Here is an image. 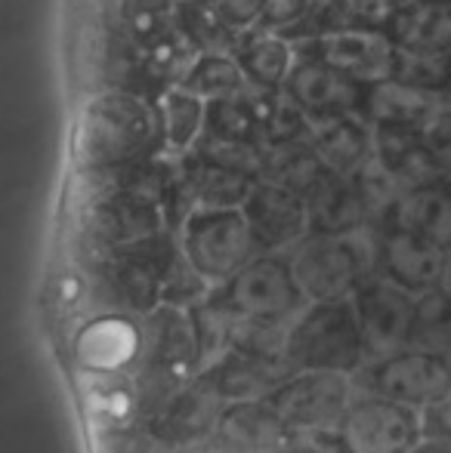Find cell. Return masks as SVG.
<instances>
[{
    "label": "cell",
    "instance_id": "1",
    "mask_svg": "<svg viewBox=\"0 0 451 453\" xmlns=\"http://www.w3.org/2000/svg\"><path fill=\"white\" fill-rule=\"evenodd\" d=\"M155 111L127 93H105L87 102L74 127V161L90 173L133 167L158 149Z\"/></svg>",
    "mask_w": 451,
    "mask_h": 453
},
{
    "label": "cell",
    "instance_id": "2",
    "mask_svg": "<svg viewBox=\"0 0 451 453\" xmlns=\"http://www.w3.org/2000/svg\"><path fill=\"white\" fill-rule=\"evenodd\" d=\"M183 247L170 234L133 241V244L99 250L93 265V290L105 311L139 315L164 303V284L180 259Z\"/></svg>",
    "mask_w": 451,
    "mask_h": 453
},
{
    "label": "cell",
    "instance_id": "3",
    "mask_svg": "<svg viewBox=\"0 0 451 453\" xmlns=\"http://www.w3.org/2000/svg\"><path fill=\"white\" fill-rule=\"evenodd\" d=\"M288 259L309 303L349 299L377 269V228L362 226L346 234L307 232L291 247Z\"/></svg>",
    "mask_w": 451,
    "mask_h": 453
},
{
    "label": "cell",
    "instance_id": "4",
    "mask_svg": "<svg viewBox=\"0 0 451 453\" xmlns=\"http://www.w3.org/2000/svg\"><path fill=\"white\" fill-rule=\"evenodd\" d=\"M207 296L235 321L272 324V327H291L294 318L309 305L307 293L294 278L291 259L282 253H257L232 278L211 287Z\"/></svg>",
    "mask_w": 451,
    "mask_h": 453
},
{
    "label": "cell",
    "instance_id": "5",
    "mask_svg": "<svg viewBox=\"0 0 451 453\" xmlns=\"http://www.w3.org/2000/svg\"><path fill=\"white\" fill-rule=\"evenodd\" d=\"M284 355L294 370H334L355 376L365 367V342L353 299L309 303L288 327Z\"/></svg>",
    "mask_w": 451,
    "mask_h": 453
},
{
    "label": "cell",
    "instance_id": "6",
    "mask_svg": "<svg viewBox=\"0 0 451 453\" xmlns=\"http://www.w3.org/2000/svg\"><path fill=\"white\" fill-rule=\"evenodd\" d=\"M424 432V413L355 388L340 423L315 435L331 453H408Z\"/></svg>",
    "mask_w": 451,
    "mask_h": 453
},
{
    "label": "cell",
    "instance_id": "7",
    "mask_svg": "<svg viewBox=\"0 0 451 453\" xmlns=\"http://www.w3.org/2000/svg\"><path fill=\"white\" fill-rule=\"evenodd\" d=\"M180 247L195 272L211 284H223L260 253L241 207L192 210L180 226Z\"/></svg>",
    "mask_w": 451,
    "mask_h": 453
},
{
    "label": "cell",
    "instance_id": "8",
    "mask_svg": "<svg viewBox=\"0 0 451 453\" xmlns=\"http://www.w3.org/2000/svg\"><path fill=\"white\" fill-rule=\"evenodd\" d=\"M353 380L362 392L421 413L451 398V361L424 349H402L390 358L368 361Z\"/></svg>",
    "mask_w": 451,
    "mask_h": 453
},
{
    "label": "cell",
    "instance_id": "9",
    "mask_svg": "<svg viewBox=\"0 0 451 453\" xmlns=\"http://www.w3.org/2000/svg\"><path fill=\"white\" fill-rule=\"evenodd\" d=\"M355 398V380L334 370H294L276 392L269 404L297 432V435H325L340 423L343 411Z\"/></svg>",
    "mask_w": 451,
    "mask_h": 453
},
{
    "label": "cell",
    "instance_id": "10",
    "mask_svg": "<svg viewBox=\"0 0 451 453\" xmlns=\"http://www.w3.org/2000/svg\"><path fill=\"white\" fill-rule=\"evenodd\" d=\"M349 299H353L368 361L390 358V355L408 349L417 296H411L402 287H396L384 274L374 272L355 287Z\"/></svg>",
    "mask_w": 451,
    "mask_h": 453
},
{
    "label": "cell",
    "instance_id": "11",
    "mask_svg": "<svg viewBox=\"0 0 451 453\" xmlns=\"http://www.w3.org/2000/svg\"><path fill=\"white\" fill-rule=\"evenodd\" d=\"M161 226L164 213L158 197L121 182L93 195L84 210V234L97 250L152 238L161 232Z\"/></svg>",
    "mask_w": 451,
    "mask_h": 453
},
{
    "label": "cell",
    "instance_id": "12",
    "mask_svg": "<svg viewBox=\"0 0 451 453\" xmlns=\"http://www.w3.org/2000/svg\"><path fill=\"white\" fill-rule=\"evenodd\" d=\"M448 253L433 247L430 241L405 232L399 226L377 228V274L402 287L411 296L436 290L446 284Z\"/></svg>",
    "mask_w": 451,
    "mask_h": 453
},
{
    "label": "cell",
    "instance_id": "13",
    "mask_svg": "<svg viewBox=\"0 0 451 453\" xmlns=\"http://www.w3.org/2000/svg\"><path fill=\"white\" fill-rule=\"evenodd\" d=\"M226 401L214 392L205 382V376L195 373L189 382H183L174 392V398L149 419L143 423L164 448H189L205 438L217 435L220 413H223Z\"/></svg>",
    "mask_w": 451,
    "mask_h": 453
},
{
    "label": "cell",
    "instance_id": "14",
    "mask_svg": "<svg viewBox=\"0 0 451 453\" xmlns=\"http://www.w3.org/2000/svg\"><path fill=\"white\" fill-rule=\"evenodd\" d=\"M241 213L251 226L260 253L288 250L309 232L303 195L276 182H253L247 197L241 201Z\"/></svg>",
    "mask_w": 451,
    "mask_h": 453
},
{
    "label": "cell",
    "instance_id": "15",
    "mask_svg": "<svg viewBox=\"0 0 451 453\" xmlns=\"http://www.w3.org/2000/svg\"><path fill=\"white\" fill-rule=\"evenodd\" d=\"M205 382L226 401H251L269 398L291 373L294 364L288 355H266L253 349H229L214 364L198 370Z\"/></svg>",
    "mask_w": 451,
    "mask_h": 453
},
{
    "label": "cell",
    "instance_id": "16",
    "mask_svg": "<svg viewBox=\"0 0 451 453\" xmlns=\"http://www.w3.org/2000/svg\"><path fill=\"white\" fill-rule=\"evenodd\" d=\"M143 358V330L124 311H103L87 321L74 340V361L93 373H124Z\"/></svg>",
    "mask_w": 451,
    "mask_h": 453
},
{
    "label": "cell",
    "instance_id": "17",
    "mask_svg": "<svg viewBox=\"0 0 451 453\" xmlns=\"http://www.w3.org/2000/svg\"><path fill=\"white\" fill-rule=\"evenodd\" d=\"M139 330H143V358H139L143 364L180 376L198 373V340L189 309L161 303L145 311Z\"/></svg>",
    "mask_w": 451,
    "mask_h": 453
},
{
    "label": "cell",
    "instance_id": "18",
    "mask_svg": "<svg viewBox=\"0 0 451 453\" xmlns=\"http://www.w3.org/2000/svg\"><path fill=\"white\" fill-rule=\"evenodd\" d=\"M217 435L241 453H276L300 438L266 398L229 401L220 413Z\"/></svg>",
    "mask_w": 451,
    "mask_h": 453
},
{
    "label": "cell",
    "instance_id": "19",
    "mask_svg": "<svg viewBox=\"0 0 451 453\" xmlns=\"http://www.w3.org/2000/svg\"><path fill=\"white\" fill-rule=\"evenodd\" d=\"M291 93H294L297 105H303L309 114H319V118H340L362 99L359 81L325 59L303 62L291 74Z\"/></svg>",
    "mask_w": 451,
    "mask_h": 453
},
{
    "label": "cell",
    "instance_id": "20",
    "mask_svg": "<svg viewBox=\"0 0 451 453\" xmlns=\"http://www.w3.org/2000/svg\"><path fill=\"white\" fill-rule=\"evenodd\" d=\"M303 201H307L309 232L346 234L368 222L365 203H362V195L355 188L353 176H340L325 170V176L303 195Z\"/></svg>",
    "mask_w": 451,
    "mask_h": 453
},
{
    "label": "cell",
    "instance_id": "21",
    "mask_svg": "<svg viewBox=\"0 0 451 453\" xmlns=\"http://www.w3.org/2000/svg\"><path fill=\"white\" fill-rule=\"evenodd\" d=\"M390 226H399L433 247L451 253V185L442 180L408 188L393 210Z\"/></svg>",
    "mask_w": 451,
    "mask_h": 453
},
{
    "label": "cell",
    "instance_id": "22",
    "mask_svg": "<svg viewBox=\"0 0 451 453\" xmlns=\"http://www.w3.org/2000/svg\"><path fill=\"white\" fill-rule=\"evenodd\" d=\"M325 62L353 74L355 81H390L399 74V53L380 35L368 31H346L328 41Z\"/></svg>",
    "mask_w": 451,
    "mask_h": 453
},
{
    "label": "cell",
    "instance_id": "23",
    "mask_svg": "<svg viewBox=\"0 0 451 453\" xmlns=\"http://www.w3.org/2000/svg\"><path fill=\"white\" fill-rule=\"evenodd\" d=\"M368 114L374 118L377 127H405V130H424L430 124L439 105L433 102L424 87L415 84H390V81H377L368 96Z\"/></svg>",
    "mask_w": 451,
    "mask_h": 453
},
{
    "label": "cell",
    "instance_id": "24",
    "mask_svg": "<svg viewBox=\"0 0 451 453\" xmlns=\"http://www.w3.org/2000/svg\"><path fill=\"white\" fill-rule=\"evenodd\" d=\"M396 43H402L408 53L439 56L451 50V4L446 0H424L408 6L396 16Z\"/></svg>",
    "mask_w": 451,
    "mask_h": 453
},
{
    "label": "cell",
    "instance_id": "25",
    "mask_svg": "<svg viewBox=\"0 0 451 453\" xmlns=\"http://www.w3.org/2000/svg\"><path fill=\"white\" fill-rule=\"evenodd\" d=\"M253 185L251 173H241L226 164H217L201 155L192 167L183 173V188L189 191L195 210L198 207H241Z\"/></svg>",
    "mask_w": 451,
    "mask_h": 453
},
{
    "label": "cell",
    "instance_id": "26",
    "mask_svg": "<svg viewBox=\"0 0 451 453\" xmlns=\"http://www.w3.org/2000/svg\"><path fill=\"white\" fill-rule=\"evenodd\" d=\"M315 155L322 157L325 170L340 176H353L371 161L374 155V133L355 120H338L322 133Z\"/></svg>",
    "mask_w": 451,
    "mask_h": 453
},
{
    "label": "cell",
    "instance_id": "27",
    "mask_svg": "<svg viewBox=\"0 0 451 453\" xmlns=\"http://www.w3.org/2000/svg\"><path fill=\"white\" fill-rule=\"evenodd\" d=\"M408 349H424L451 361V290L446 284L417 296Z\"/></svg>",
    "mask_w": 451,
    "mask_h": 453
},
{
    "label": "cell",
    "instance_id": "28",
    "mask_svg": "<svg viewBox=\"0 0 451 453\" xmlns=\"http://www.w3.org/2000/svg\"><path fill=\"white\" fill-rule=\"evenodd\" d=\"M260 176L266 182L284 185V188L297 191V195H307L325 176V164H322V157L315 151L297 149L291 142H278L276 151L260 164Z\"/></svg>",
    "mask_w": 451,
    "mask_h": 453
},
{
    "label": "cell",
    "instance_id": "29",
    "mask_svg": "<svg viewBox=\"0 0 451 453\" xmlns=\"http://www.w3.org/2000/svg\"><path fill=\"white\" fill-rule=\"evenodd\" d=\"M201 120H205V108L201 99L189 90H170L164 96L161 105V127L167 130L170 142L176 149H186L201 130Z\"/></svg>",
    "mask_w": 451,
    "mask_h": 453
},
{
    "label": "cell",
    "instance_id": "30",
    "mask_svg": "<svg viewBox=\"0 0 451 453\" xmlns=\"http://www.w3.org/2000/svg\"><path fill=\"white\" fill-rule=\"evenodd\" d=\"M241 84V72L232 59L226 56H205V59L195 62V68L189 72L183 90L195 93L201 99H220V96H229L235 87Z\"/></svg>",
    "mask_w": 451,
    "mask_h": 453
},
{
    "label": "cell",
    "instance_id": "31",
    "mask_svg": "<svg viewBox=\"0 0 451 453\" xmlns=\"http://www.w3.org/2000/svg\"><path fill=\"white\" fill-rule=\"evenodd\" d=\"M241 68L260 84H278L288 72V47L276 37H260L241 53Z\"/></svg>",
    "mask_w": 451,
    "mask_h": 453
},
{
    "label": "cell",
    "instance_id": "32",
    "mask_svg": "<svg viewBox=\"0 0 451 453\" xmlns=\"http://www.w3.org/2000/svg\"><path fill=\"white\" fill-rule=\"evenodd\" d=\"M211 133L220 142H251L253 114L241 102L220 96L211 105Z\"/></svg>",
    "mask_w": 451,
    "mask_h": 453
},
{
    "label": "cell",
    "instance_id": "33",
    "mask_svg": "<svg viewBox=\"0 0 451 453\" xmlns=\"http://www.w3.org/2000/svg\"><path fill=\"white\" fill-rule=\"evenodd\" d=\"M421 139L436 173L451 176V111H436L430 124L421 130Z\"/></svg>",
    "mask_w": 451,
    "mask_h": 453
},
{
    "label": "cell",
    "instance_id": "34",
    "mask_svg": "<svg viewBox=\"0 0 451 453\" xmlns=\"http://www.w3.org/2000/svg\"><path fill=\"white\" fill-rule=\"evenodd\" d=\"M408 453H451V432L424 426L421 438H417Z\"/></svg>",
    "mask_w": 451,
    "mask_h": 453
},
{
    "label": "cell",
    "instance_id": "35",
    "mask_svg": "<svg viewBox=\"0 0 451 453\" xmlns=\"http://www.w3.org/2000/svg\"><path fill=\"white\" fill-rule=\"evenodd\" d=\"M424 426L451 432V398L446 401V404H439V407H433V411L424 413Z\"/></svg>",
    "mask_w": 451,
    "mask_h": 453
},
{
    "label": "cell",
    "instance_id": "36",
    "mask_svg": "<svg viewBox=\"0 0 451 453\" xmlns=\"http://www.w3.org/2000/svg\"><path fill=\"white\" fill-rule=\"evenodd\" d=\"M276 453H331V450L322 448L319 441H309V444L294 441V444H288V448H282V450H276Z\"/></svg>",
    "mask_w": 451,
    "mask_h": 453
},
{
    "label": "cell",
    "instance_id": "37",
    "mask_svg": "<svg viewBox=\"0 0 451 453\" xmlns=\"http://www.w3.org/2000/svg\"><path fill=\"white\" fill-rule=\"evenodd\" d=\"M446 287L451 290V253H448V269H446Z\"/></svg>",
    "mask_w": 451,
    "mask_h": 453
}]
</instances>
